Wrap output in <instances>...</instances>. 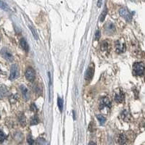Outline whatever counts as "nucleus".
Returning <instances> with one entry per match:
<instances>
[{
  "mask_svg": "<svg viewBox=\"0 0 145 145\" xmlns=\"http://www.w3.org/2000/svg\"><path fill=\"white\" fill-rule=\"evenodd\" d=\"M1 56L7 61L9 62H12L13 60V56H12V53L10 52L9 49H7V48H3L1 52H0Z\"/></svg>",
  "mask_w": 145,
  "mask_h": 145,
  "instance_id": "3",
  "label": "nucleus"
},
{
  "mask_svg": "<svg viewBox=\"0 0 145 145\" xmlns=\"http://www.w3.org/2000/svg\"><path fill=\"white\" fill-rule=\"evenodd\" d=\"M27 142H28V144L29 145H34V140L33 139L32 136L31 135H28V137H27Z\"/></svg>",
  "mask_w": 145,
  "mask_h": 145,
  "instance_id": "27",
  "label": "nucleus"
},
{
  "mask_svg": "<svg viewBox=\"0 0 145 145\" xmlns=\"http://www.w3.org/2000/svg\"><path fill=\"white\" fill-rule=\"evenodd\" d=\"M108 108H111V102L110 100L109 99L108 97H102L100 99V102H99V109H102Z\"/></svg>",
  "mask_w": 145,
  "mask_h": 145,
  "instance_id": "6",
  "label": "nucleus"
},
{
  "mask_svg": "<svg viewBox=\"0 0 145 145\" xmlns=\"http://www.w3.org/2000/svg\"><path fill=\"white\" fill-rule=\"evenodd\" d=\"M28 27H29V28L31 29V32H32V34H33V36H34V38H35L36 39H38V36L37 32L36 31V29H34L31 25H28Z\"/></svg>",
  "mask_w": 145,
  "mask_h": 145,
  "instance_id": "25",
  "label": "nucleus"
},
{
  "mask_svg": "<svg viewBox=\"0 0 145 145\" xmlns=\"http://www.w3.org/2000/svg\"><path fill=\"white\" fill-rule=\"evenodd\" d=\"M73 118H74V120L75 119V112L73 111Z\"/></svg>",
  "mask_w": 145,
  "mask_h": 145,
  "instance_id": "33",
  "label": "nucleus"
},
{
  "mask_svg": "<svg viewBox=\"0 0 145 145\" xmlns=\"http://www.w3.org/2000/svg\"><path fill=\"white\" fill-rule=\"evenodd\" d=\"M119 13H120V15L121 17H123L124 19H126L127 21H131V19H132V15L130 13V12L125 7H123L121 8L119 11Z\"/></svg>",
  "mask_w": 145,
  "mask_h": 145,
  "instance_id": "5",
  "label": "nucleus"
},
{
  "mask_svg": "<svg viewBox=\"0 0 145 145\" xmlns=\"http://www.w3.org/2000/svg\"><path fill=\"white\" fill-rule=\"evenodd\" d=\"M8 94V90L4 86H1L0 87V99H2Z\"/></svg>",
  "mask_w": 145,
  "mask_h": 145,
  "instance_id": "14",
  "label": "nucleus"
},
{
  "mask_svg": "<svg viewBox=\"0 0 145 145\" xmlns=\"http://www.w3.org/2000/svg\"><path fill=\"white\" fill-rule=\"evenodd\" d=\"M0 8H1L4 10H6V11L10 10V7H8V5L2 1H0Z\"/></svg>",
  "mask_w": 145,
  "mask_h": 145,
  "instance_id": "19",
  "label": "nucleus"
},
{
  "mask_svg": "<svg viewBox=\"0 0 145 145\" xmlns=\"http://www.w3.org/2000/svg\"><path fill=\"white\" fill-rule=\"evenodd\" d=\"M20 47H22V49L25 50V52H28L29 50V46L27 43V41H25V38H21L20 41Z\"/></svg>",
  "mask_w": 145,
  "mask_h": 145,
  "instance_id": "12",
  "label": "nucleus"
},
{
  "mask_svg": "<svg viewBox=\"0 0 145 145\" xmlns=\"http://www.w3.org/2000/svg\"><path fill=\"white\" fill-rule=\"evenodd\" d=\"M107 13H108V10H107V8H105V9L103 10L102 13L101 14L100 17H99V20H100L101 22H103V21H104V20H105V17H106Z\"/></svg>",
  "mask_w": 145,
  "mask_h": 145,
  "instance_id": "23",
  "label": "nucleus"
},
{
  "mask_svg": "<svg viewBox=\"0 0 145 145\" xmlns=\"http://www.w3.org/2000/svg\"><path fill=\"white\" fill-rule=\"evenodd\" d=\"M125 99V94L122 91H120L119 93L116 94H115V100L118 102V103H122Z\"/></svg>",
  "mask_w": 145,
  "mask_h": 145,
  "instance_id": "11",
  "label": "nucleus"
},
{
  "mask_svg": "<svg viewBox=\"0 0 145 145\" xmlns=\"http://www.w3.org/2000/svg\"><path fill=\"white\" fill-rule=\"evenodd\" d=\"M1 74H2V71H1V70L0 69V76L1 75Z\"/></svg>",
  "mask_w": 145,
  "mask_h": 145,
  "instance_id": "34",
  "label": "nucleus"
},
{
  "mask_svg": "<svg viewBox=\"0 0 145 145\" xmlns=\"http://www.w3.org/2000/svg\"><path fill=\"white\" fill-rule=\"evenodd\" d=\"M18 120H19V123H20V125H21L22 126H25L26 119H25V115L23 113L20 114L19 118H18Z\"/></svg>",
  "mask_w": 145,
  "mask_h": 145,
  "instance_id": "16",
  "label": "nucleus"
},
{
  "mask_svg": "<svg viewBox=\"0 0 145 145\" xmlns=\"http://www.w3.org/2000/svg\"><path fill=\"white\" fill-rule=\"evenodd\" d=\"M25 78L28 81H34L36 78V73L34 68L28 67L25 71Z\"/></svg>",
  "mask_w": 145,
  "mask_h": 145,
  "instance_id": "2",
  "label": "nucleus"
},
{
  "mask_svg": "<svg viewBox=\"0 0 145 145\" xmlns=\"http://www.w3.org/2000/svg\"><path fill=\"white\" fill-rule=\"evenodd\" d=\"M6 139H7V136L1 130H0V143H2Z\"/></svg>",
  "mask_w": 145,
  "mask_h": 145,
  "instance_id": "26",
  "label": "nucleus"
},
{
  "mask_svg": "<svg viewBox=\"0 0 145 145\" xmlns=\"http://www.w3.org/2000/svg\"><path fill=\"white\" fill-rule=\"evenodd\" d=\"M49 99H51V77H50V73L49 72Z\"/></svg>",
  "mask_w": 145,
  "mask_h": 145,
  "instance_id": "28",
  "label": "nucleus"
},
{
  "mask_svg": "<svg viewBox=\"0 0 145 145\" xmlns=\"http://www.w3.org/2000/svg\"><path fill=\"white\" fill-rule=\"evenodd\" d=\"M46 145V140L44 138H38L36 141V145Z\"/></svg>",
  "mask_w": 145,
  "mask_h": 145,
  "instance_id": "18",
  "label": "nucleus"
},
{
  "mask_svg": "<svg viewBox=\"0 0 145 145\" xmlns=\"http://www.w3.org/2000/svg\"><path fill=\"white\" fill-rule=\"evenodd\" d=\"M89 145H96V144H95L94 142H90V143L89 144Z\"/></svg>",
  "mask_w": 145,
  "mask_h": 145,
  "instance_id": "32",
  "label": "nucleus"
},
{
  "mask_svg": "<svg viewBox=\"0 0 145 145\" xmlns=\"http://www.w3.org/2000/svg\"><path fill=\"white\" fill-rule=\"evenodd\" d=\"M94 64H91L88 69L86 70V74H85V78L86 81H90L92 78H93V75H94Z\"/></svg>",
  "mask_w": 145,
  "mask_h": 145,
  "instance_id": "4",
  "label": "nucleus"
},
{
  "mask_svg": "<svg viewBox=\"0 0 145 145\" xmlns=\"http://www.w3.org/2000/svg\"><path fill=\"white\" fill-rule=\"evenodd\" d=\"M115 51L117 53H123L126 51V44L122 42V41L118 40L115 41Z\"/></svg>",
  "mask_w": 145,
  "mask_h": 145,
  "instance_id": "7",
  "label": "nucleus"
},
{
  "mask_svg": "<svg viewBox=\"0 0 145 145\" xmlns=\"http://www.w3.org/2000/svg\"><path fill=\"white\" fill-rule=\"evenodd\" d=\"M100 48H101V50L103 51V52H105L108 49V43L107 42V41H103L101 43Z\"/></svg>",
  "mask_w": 145,
  "mask_h": 145,
  "instance_id": "17",
  "label": "nucleus"
},
{
  "mask_svg": "<svg viewBox=\"0 0 145 145\" xmlns=\"http://www.w3.org/2000/svg\"><path fill=\"white\" fill-rule=\"evenodd\" d=\"M19 76V71H18V68L16 65H13L11 67V72L10 75V79L11 81H13L16 79Z\"/></svg>",
  "mask_w": 145,
  "mask_h": 145,
  "instance_id": "8",
  "label": "nucleus"
},
{
  "mask_svg": "<svg viewBox=\"0 0 145 145\" xmlns=\"http://www.w3.org/2000/svg\"><path fill=\"white\" fill-rule=\"evenodd\" d=\"M105 29L108 34H113L115 32V27L111 23H108L105 25Z\"/></svg>",
  "mask_w": 145,
  "mask_h": 145,
  "instance_id": "9",
  "label": "nucleus"
},
{
  "mask_svg": "<svg viewBox=\"0 0 145 145\" xmlns=\"http://www.w3.org/2000/svg\"><path fill=\"white\" fill-rule=\"evenodd\" d=\"M118 141V143L121 145H125V144L126 143V142H127V138H126V135H124V134H123V133H122V134H120Z\"/></svg>",
  "mask_w": 145,
  "mask_h": 145,
  "instance_id": "15",
  "label": "nucleus"
},
{
  "mask_svg": "<svg viewBox=\"0 0 145 145\" xmlns=\"http://www.w3.org/2000/svg\"><path fill=\"white\" fill-rule=\"evenodd\" d=\"M102 0H98L97 7H100L102 6Z\"/></svg>",
  "mask_w": 145,
  "mask_h": 145,
  "instance_id": "31",
  "label": "nucleus"
},
{
  "mask_svg": "<svg viewBox=\"0 0 145 145\" xmlns=\"http://www.w3.org/2000/svg\"><path fill=\"white\" fill-rule=\"evenodd\" d=\"M99 38H100V31H99V30H97L96 34H95V39L98 40Z\"/></svg>",
  "mask_w": 145,
  "mask_h": 145,
  "instance_id": "30",
  "label": "nucleus"
},
{
  "mask_svg": "<svg viewBox=\"0 0 145 145\" xmlns=\"http://www.w3.org/2000/svg\"><path fill=\"white\" fill-rule=\"evenodd\" d=\"M57 105H58V108L60 109V112L62 111L63 109V105H64V103H63V100L62 99L60 98V97H58L57 98Z\"/></svg>",
  "mask_w": 145,
  "mask_h": 145,
  "instance_id": "20",
  "label": "nucleus"
},
{
  "mask_svg": "<svg viewBox=\"0 0 145 145\" xmlns=\"http://www.w3.org/2000/svg\"><path fill=\"white\" fill-rule=\"evenodd\" d=\"M20 89L21 93L23 94V97L25 99V100H28L30 97V94H29V91H28V89L23 85H21L20 86Z\"/></svg>",
  "mask_w": 145,
  "mask_h": 145,
  "instance_id": "10",
  "label": "nucleus"
},
{
  "mask_svg": "<svg viewBox=\"0 0 145 145\" xmlns=\"http://www.w3.org/2000/svg\"><path fill=\"white\" fill-rule=\"evenodd\" d=\"M31 111H33V112H35L37 110V108H36V106L35 104H31Z\"/></svg>",
  "mask_w": 145,
  "mask_h": 145,
  "instance_id": "29",
  "label": "nucleus"
},
{
  "mask_svg": "<svg viewBox=\"0 0 145 145\" xmlns=\"http://www.w3.org/2000/svg\"><path fill=\"white\" fill-rule=\"evenodd\" d=\"M18 96L17 95V94H12L10 96V102L13 104V103H15L17 101H18Z\"/></svg>",
  "mask_w": 145,
  "mask_h": 145,
  "instance_id": "24",
  "label": "nucleus"
},
{
  "mask_svg": "<svg viewBox=\"0 0 145 145\" xmlns=\"http://www.w3.org/2000/svg\"><path fill=\"white\" fill-rule=\"evenodd\" d=\"M133 71L135 75H142L145 71L144 64L142 62H135L133 65Z\"/></svg>",
  "mask_w": 145,
  "mask_h": 145,
  "instance_id": "1",
  "label": "nucleus"
},
{
  "mask_svg": "<svg viewBox=\"0 0 145 145\" xmlns=\"http://www.w3.org/2000/svg\"><path fill=\"white\" fill-rule=\"evenodd\" d=\"M38 122H39V121H38V118L37 115L33 116V117L31 118V124L32 126L38 124Z\"/></svg>",
  "mask_w": 145,
  "mask_h": 145,
  "instance_id": "22",
  "label": "nucleus"
},
{
  "mask_svg": "<svg viewBox=\"0 0 145 145\" xmlns=\"http://www.w3.org/2000/svg\"><path fill=\"white\" fill-rule=\"evenodd\" d=\"M121 116H122L123 120H124L125 121H129V120L131 119L130 113L127 110H123L121 113Z\"/></svg>",
  "mask_w": 145,
  "mask_h": 145,
  "instance_id": "13",
  "label": "nucleus"
},
{
  "mask_svg": "<svg viewBox=\"0 0 145 145\" xmlns=\"http://www.w3.org/2000/svg\"><path fill=\"white\" fill-rule=\"evenodd\" d=\"M97 119L99 120V121L100 124H101L102 126H103V125L105 124V121H106V118H105L103 115H97Z\"/></svg>",
  "mask_w": 145,
  "mask_h": 145,
  "instance_id": "21",
  "label": "nucleus"
}]
</instances>
